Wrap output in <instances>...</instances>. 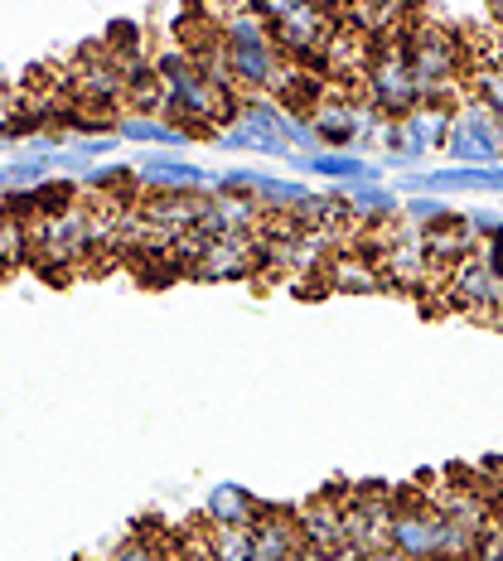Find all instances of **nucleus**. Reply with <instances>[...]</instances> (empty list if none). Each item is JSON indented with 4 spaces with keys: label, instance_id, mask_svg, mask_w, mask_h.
I'll return each mask as SVG.
<instances>
[{
    "label": "nucleus",
    "instance_id": "nucleus-1",
    "mask_svg": "<svg viewBox=\"0 0 503 561\" xmlns=\"http://www.w3.org/2000/svg\"><path fill=\"white\" fill-rule=\"evenodd\" d=\"M218 34H224L228 49V68L238 78V92H272L276 73H281V49L272 39V25L256 15V5H238V10H218Z\"/></svg>",
    "mask_w": 503,
    "mask_h": 561
},
{
    "label": "nucleus",
    "instance_id": "nucleus-2",
    "mask_svg": "<svg viewBox=\"0 0 503 561\" xmlns=\"http://www.w3.org/2000/svg\"><path fill=\"white\" fill-rule=\"evenodd\" d=\"M256 15L272 25V39H276L281 58H290V64L320 73L324 49H330L334 34H339V10H324V5H256Z\"/></svg>",
    "mask_w": 503,
    "mask_h": 561
},
{
    "label": "nucleus",
    "instance_id": "nucleus-3",
    "mask_svg": "<svg viewBox=\"0 0 503 561\" xmlns=\"http://www.w3.org/2000/svg\"><path fill=\"white\" fill-rule=\"evenodd\" d=\"M441 306L446 310H460V314H475V320L489 324V314L503 306V276L494 266L484 262V252H475L470 262H460L446 280V290H441Z\"/></svg>",
    "mask_w": 503,
    "mask_h": 561
},
{
    "label": "nucleus",
    "instance_id": "nucleus-4",
    "mask_svg": "<svg viewBox=\"0 0 503 561\" xmlns=\"http://www.w3.org/2000/svg\"><path fill=\"white\" fill-rule=\"evenodd\" d=\"M392 552L402 561H446V518L431 508H412L392 518Z\"/></svg>",
    "mask_w": 503,
    "mask_h": 561
},
{
    "label": "nucleus",
    "instance_id": "nucleus-5",
    "mask_svg": "<svg viewBox=\"0 0 503 561\" xmlns=\"http://www.w3.org/2000/svg\"><path fill=\"white\" fill-rule=\"evenodd\" d=\"M262 272V248H256V238H208L204 256L194 262L198 280H248Z\"/></svg>",
    "mask_w": 503,
    "mask_h": 561
},
{
    "label": "nucleus",
    "instance_id": "nucleus-6",
    "mask_svg": "<svg viewBox=\"0 0 503 561\" xmlns=\"http://www.w3.org/2000/svg\"><path fill=\"white\" fill-rule=\"evenodd\" d=\"M397 194H503V165L499 170H431V174H402L397 180Z\"/></svg>",
    "mask_w": 503,
    "mask_h": 561
},
{
    "label": "nucleus",
    "instance_id": "nucleus-7",
    "mask_svg": "<svg viewBox=\"0 0 503 561\" xmlns=\"http://www.w3.org/2000/svg\"><path fill=\"white\" fill-rule=\"evenodd\" d=\"M306 552V537H300L296 508H262V518L252 523V561H296Z\"/></svg>",
    "mask_w": 503,
    "mask_h": 561
},
{
    "label": "nucleus",
    "instance_id": "nucleus-8",
    "mask_svg": "<svg viewBox=\"0 0 503 561\" xmlns=\"http://www.w3.org/2000/svg\"><path fill=\"white\" fill-rule=\"evenodd\" d=\"M136 180H140V190H146V198L214 190V174L190 165V160H174V156H146V160L136 165Z\"/></svg>",
    "mask_w": 503,
    "mask_h": 561
},
{
    "label": "nucleus",
    "instance_id": "nucleus-9",
    "mask_svg": "<svg viewBox=\"0 0 503 561\" xmlns=\"http://www.w3.org/2000/svg\"><path fill=\"white\" fill-rule=\"evenodd\" d=\"M290 170L300 174H320V180H334L339 190L344 184H382V165H373L358 150H315V156H290Z\"/></svg>",
    "mask_w": 503,
    "mask_h": 561
},
{
    "label": "nucleus",
    "instance_id": "nucleus-10",
    "mask_svg": "<svg viewBox=\"0 0 503 561\" xmlns=\"http://www.w3.org/2000/svg\"><path fill=\"white\" fill-rule=\"evenodd\" d=\"M324 290H334V296H373V290H388V280H382V266L368 252L339 248L330 266H324Z\"/></svg>",
    "mask_w": 503,
    "mask_h": 561
},
{
    "label": "nucleus",
    "instance_id": "nucleus-11",
    "mask_svg": "<svg viewBox=\"0 0 503 561\" xmlns=\"http://www.w3.org/2000/svg\"><path fill=\"white\" fill-rule=\"evenodd\" d=\"M262 499L242 484H214L204 499V523L208 528H252L262 518Z\"/></svg>",
    "mask_w": 503,
    "mask_h": 561
},
{
    "label": "nucleus",
    "instance_id": "nucleus-12",
    "mask_svg": "<svg viewBox=\"0 0 503 561\" xmlns=\"http://www.w3.org/2000/svg\"><path fill=\"white\" fill-rule=\"evenodd\" d=\"M310 194H315V190H306L300 180H286V174H266V170H256L252 204L262 208V214H300Z\"/></svg>",
    "mask_w": 503,
    "mask_h": 561
},
{
    "label": "nucleus",
    "instance_id": "nucleus-13",
    "mask_svg": "<svg viewBox=\"0 0 503 561\" xmlns=\"http://www.w3.org/2000/svg\"><path fill=\"white\" fill-rule=\"evenodd\" d=\"M116 140H132V146H190V136L180 126H170L165 116H140V112L116 116Z\"/></svg>",
    "mask_w": 503,
    "mask_h": 561
},
{
    "label": "nucleus",
    "instance_id": "nucleus-14",
    "mask_svg": "<svg viewBox=\"0 0 503 561\" xmlns=\"http://www.w3.org/2000/svg\"><path fill=\"white\" fill-rule=\"evenodd\" d=\"M20 262H30V232L20 218L0 214V276H10Z\"/></svg>",
    "mask_w": 503,
    "mask_h": 561
},
{
    "label": "nucleus",
    "instance_id": "nucleus-15",
    "mask_svg": "<svg viewBox=\"0 0 503 561\" xmlns=\"http://www.w3.org/2000/svg\"><path fill=\"white\" fill-rule=\"evenodd\" d=\"M102 561H170V537L146 542V537H122Z\"/></svg>",
    "mask_w": 503,
    "mask_h": 561
},
{
    "label": "nucleus",
    "instance_id": "nucleus-16",
    "mask_svg": "<svg viewBox=\"0 0 503 561\" xmlns=\"http://www.w3.org/2000/svg\"><path fill=\"white\" fill-rule=\"evenodd\" d=\"M402 218L416 228H436L441 218H450V208H446V198H436V194H416L402 204Z\"/></svg>",
    "mask_w": 503,
    "mask_h": 561
},
{
    "label": "nucleus",
    "instance_id": "nucleus-17",
    "mask_svg": "<svg viewBox=\"0 0 503 561\" xmlns=\"http://www.w3.org/2000/svg\"><path fill=\"white\" fill-rule=\"evenodd\" d=\"M116 146V136H98V140H78V156H83L88 160V165H98V156H107V150Z\"/></svg>",
    "mask_w": 503,
    "mask_h": 561
},
{
    "label": "nucleus",
    "instance_id": "nucleus-18",
    "mask_svg": "<svg viewBox=\"0 0 503 561\" xmlns=\"http://www.w3.org/2000/svg\"><path fill=\"white\" fill-rule=\"evenodd\" d=\"M479 252H484V262H489V266H494V272L503 276V228H499L494 238H489V242H484V248H479Z\"/></svg>",
    "mask_w": 503,
    "mask_h": 561
},
{
    "label": "nucleus",
    "instance_id": "nucleus-19",
    "mask_svg": "<svg viewBox=\"0 0 503 561\" xmlns=\"http://www.w3.org/2000/svg\"><path fill=\"white\" fill-rule=\"evenodd\" d=\"M354 561H402L397 552H364V557H354Z\"/></svg>",
    "mask_w": 503,
    "mask_h": 561
},
{
    "label": "nucleus",
    "instance_id": "nucleus-20",
    "mask_svg": "<svg viewBox=\"0 0 503 561\" xmlns=\"http://www.w3.org/2000/svg\"><path fill=\"white\" fill-rule=\"evenodd\" d=\"M170 561H180V557H170Z\"/></svg>",
    "mask_w": 503,
    "mask_h": 561
}]
</instances>
